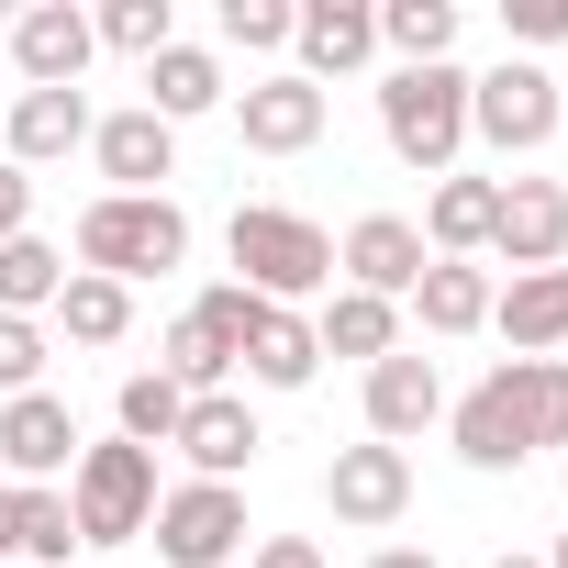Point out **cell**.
Here are the masks:
<instances>
[{"instance_id": "cell-6", "label": "cell", "mask_w": 568, "mask_h": 568, "mask_svg": "<svg viewBox=\"0 0 568 568\" xmlns=\"http://www.w3.org/2000/svg\"><path fill=\"white\" fill-rule=\"evenodd\" d=\"M245 324H256V291H245V278H223V291H201L179 324H168V379L201 402V390H223V368H245Z\"/></svg>"}, {"instance_id": "cell-7", "label": "cell", "mask_w": 568, "mask_h": 568, "mask_svg": "<svg viewBox=\"0 0 568 568\" xmlns=\"http://www.w3.org/2000/svg\"><path fill=\"white\" fill-rule=\"evenodd\" d=\"M156 557L168 568H223L245 546V490L234 479H190V490H156Z\"/></svg>"}, {"instance_id": "cell-30", "label": "cell", "mask_w": 568, "mask_h": 568, "mask_svg": "<svg viewBox=\"0 0 568 568\" xmlns=\"http://www.w3.org/2000/svg\"><path fill=\"white\" fill-rule=\"evenodd\" d=\"M12 546H23L34 568H68V546H79V513H68V490H12Z\"/></svg>"}, {"instance_id": "cell-35", "label": "cell", "mask_w": 568, "mask_h": 568, "mask_svg": "<svg viewBox=\"0 0 568 568\" xmlns=\"http://www.w3.org/2000/svg\"><path fill=\"white\" fill-rule=\"evenodd\" d=\"M23 223H34V179H23V168H0V245H12Z\"/></svg>"}, {"instance_id": "cell-12", "label": "cell", "mask_w": 568, "mask_h": 568, "mask_svg": "<svg viewBox=\"0 0 568 568\" xmlns=\"http://www.w3.org/2000/svg\"><path fill=\"white\" fill-rule=\"evenodd\" d=\"M324 501H335V524H402L413 513V457L402 446H335V468H324Z\"/></svg>"}, {"instance_id": "cell-37", "label": "cell", "mask_w": 568, "mask_h": 568, "mask_svg": "<svg viewBox=\"0 0 568 568\" xmlns=\"http://www.w3.org/2000/svg\"><path fill=\"white\" fill-rule=\"evenodd\" d=\"M368 568H435V557H424V546H379Z\"/></svg>"}, {"instance_id": "cell-26", "label": "cell", "mask_w": 568, "mask_h": 568, "mask_svg": "<svg viewBox=\"0 0 568 568\" xmlns=\"http://www.w3.org/2000/svg\"><path fill=\"white\" fill-rule=\"evenodd\" d=\"M57 291H68V256L45 245V234H12V245H0V313H57Z\"/></svg>"}, {"instance_id": "cell-13", "label": "cell", "mask_w": 568, "mask_h": 568, "mask_svg": "<svg viewBox=\"0 0 568 568\" xmlns=\"http://www.w3.org/2000/svg\"><path fill=\"white\" fill-rule=\"evenodd\" d=\"M0 34H12V68H23L34 90H79V68H90V45H101L79 0H34V12L0 23Z\"/></svg>"}, {"instance_id": "cell-40", "label": "cell", "mask_w": 568, "mask_h": 568, "mask_svg": "<svg viewBox=\"0 0 568 568\" xmlns=\"http://www.w3.org/2000/svg\"><path fill=\"white\" fill-rule=\"evenodd\" d=\"M546 568H568V535H557V557H546Z\"/></svg>"}, {"instance_id": "cell-8", "label": "cell", "mask_w": 568, "mask_h": 568, "mask_svg": "<svg viewBox=\"0 0 568 568\" xmlns=\"http://www.w3.org/2000/svg\"><path fill=\"white\" fill-rule=\"evenodd\" d=\"M468 134H490L501 156H535L546 134H557V79L546 68H490V79H468Z\"/></svg>"}, {"instance_id": "cell-14", "label": "cell", "mask_w": 568, "mask_h": 568, "mask_svg": "<svg viewBox=\"0 0 568 568\" xmlns=\"http://www.w3.org/2000/svg\"><path fill=\"white\" fill-rule=\"evenodd\" d=\"M234 123H245V145L256 156H302V145H324V90L291 68V79H256L245 101H234Z\"/></svg>"}, {"instance_id": "cell-3", "label": "cell", "mask_w": 568, "mask_h": 568, "mask_svg": "<svg viewBox=\"0 0 568 568\" xmlns=\"http://www.w3.org/2000/svg\"><path fill=\"white\" fill-rule=\"evenodd\" d=\"M179 256H190V212H179L168 190H156V201H123V190H112V201L79 212V267H90V278H123V291H134V278H168Z\"/></svg>"}, {"instance_id": "cell-19", "label": "cell", "mask_w": 568, "mask_h": 568, "mask_svg": "<svg viewBox=\"0 0 568 568\" xmlns=\"http://www.w3.org/2000/svg\"><path fill=\"white\" fill-rule=\"evenodd\" d=\"M0 134H12V168H57L68 145H90V90H23Z\"/></svg>"}, {"instance_id": "cell-17", "label": "cell", "mask_w": 568, "mask_h": 568, "mask_svg": "<svg viewBox=\"0 0 568 568\" xmlns=\"http://www.w3.org/2000/svg\"><path fill=\"white\" fill-rule=\"evenodd\" d=\"M90 145H101V179H123V201H156V179L179 168V123H156V112H112V123H90Z\"/></svg>"}, {"instance_id": "cell-22", "label": "cell", "mask_w": 568, "mask_h": 568, "mask_svg": "<svg viewBox=\"0 0 568 568\" xmlns=\"http://www.w3.org/2000/svg\"><path fill=\"white\" fill-rule=\"evenodd\" d=\"M245 368H256L267 390H302V379L324 368V346H313V324H302V313L256 302V324H245Z\"/></svg>"}, {"instance_id": "cell-1", "label": "cell", "mask_w": 568, "mask_h": 568, "mask_svg": "<svg viewBox=\"0 0 568 568\" xmlns=\"http://www.w3.org/2000/svg\"><path fill=\"white\" fill-rule=\"evenodd\" d=\"M535 446H568V357H501L457 402V457L468 468H524Z\"/></svg>"}, {"instance_id": "cell-38", "label": "cell", "mask_w": 568, "mask_h": 568, "mask_svg": "<svg viewBox=\"0 0 568 568\" xmlns=\"http://www.w3.org/2000/svg\"><path fill=\"white\" fill-rule=\"evenodd\" d=\"M0 546H12V490H0Z\"/></svg>"}, {"instance_id": "cell-18", "label": "cell", "mask_w": 568, "mask_h": 568, "mask_svg": "<svg viewBox=\"0 0 568 568\" xmlns=\"http://www.w3.org/2000/svg\"><path fill=\"white\" fill-rule=\"evenodd\" d=\"M435 413H446L435 357H402V346H390V357L368 368V435H379V446H402V435H424Z\"/></svg>"}, {"instance_id": "cell-33", "label": "cell", "mask_w": 568, "mask_h": 568, "mask_svg": "<svg viewBox=\"0 0 568 568\" xmlns=\"http://www.w3.org/2000/svg\"><path fill=\"white\" fill-rule=\"evenodd\" d=\"M291 0H223V45H245V57H267V45H291Z\"/></svg>"}, {"instance_id": "cell-15", "label": "cell", "mask_w": 568, "mask_h": 568, "mask_svg": "<svg viewBox=\"0 0 568 568\" xmlns=\"http://www.w3.org/2000/svg\"><path fill=\"white\" fill-rule=\"evenodd\" d=\"M291 45H302V79L324 90V79H346V68L379 57V12H368V0H302Z\"/></svg>"}, {"instance_id": "cell-11", "label": "cell", "mask_w": 568, "mask_h": 568, "mask_svg": "<svg viewBox=\"0 0 568 568\" xmlns=\"http://www.w3.org/2000/svg\"><path fill=\"white\" fill-rule=\"evenodd\" d=\"M0 468H12V490H45L57 468H79V413H68L57 390L0 402Z\"/></svg>"}, {"instance_id": "cell-31", "label": "cell", "mask_w": 568, "mask_h": 568, "mask_svg": "<svg viewBox=\"0 0 568 568\" xmlns=\"http://www.w3.org/2000/svg\"><path fill=\"white\" fill-rule=\"evenodd\" d=\"M90 34H101V45H123V57H168V45H179L168 0H101V12H90Z\"/></svg>"}, {"instance_id": "cell-32", "label": "cell", "mask_w": 568, "mask_h": 568, "mask_svg": "<svg viewBox=\"0 0 568 568\" xmlns=\"http://www.w3.org/2000/svg\"><path fill=\"white\" fill-rule=\"evenodd\" d=\"M23 390H45V324L0 313V402H23Z\"/></svg>"}, {"instance_id": "cell-2", "label": "cell", "mask_w": 568, "mask_h": 568, "mask_svg": "<svg viewBox=\"0 0 568 568\" xmlns=\"http://www.w3.org/2000/svg\"><path fill=\"white\" fill-rule=\"evenodd\" d=\"M223 245H234V267H245V291H256V302H278V313L313 302L324 278H335V234H324L313 212H278V201H245Z\"/></svg>"}, {"instance_id": "cell-24", "label": "cell", "mask_w": 568, "mask_h": 568, "mask_svg": "<svg viewBox=\"0 0 568 568\" xmlns=\"http://www.w3.org/2000/svg\"><path fill=\"white\" fill-rule=\"evenodd\" d=\"M490 212H501V179H446L435 212H424V245L435 256H479L490 245Z\"/></svg>"}, {"instance_id": "cell-10", "label": "cell", "mask_w": 568, "mask_h": 568, "mask_svg": "<svg viewBox=\"0 0 568 568\" xmlns=\"http://www.w3.org/2000/svg\"><path fill=\"white\" fill-rule=\"evenodd\" d=\"M335 267H346V291H368V302H413V278L435 267V245H424V223L368 212V223L335 245Z\"/></svg>"}, {"instance_id": "cell-34", "label": "cell", "mask_w": 568, "mask_h": 568, "mask_svg": "<svg viewBox=\"0 0 568 568\" xmlns=\"http://www.w3.org/2000/svg\"><path fill=\"white\" fill-rule=\"evenodd\" d=\"M501 23H513L524 45H557V34H568V0H501Z\"/></svg>"}, {"instance_id": "cell-16", "label": "cell", "mask_w": 568, "mask_h": 568, "mask_svg": "<svg viewBox=\"0 0 568 568\" xmlns=\"http://www.w3.org/2000/svg\"><path fill=\"white\" fill-rule=\"evenodd\" d=\"M256 446H267V435H256V413H245L234 390H201V402L179 413V457H190L201 479H245Z\"/></svg>"}, {"instance_id": "cell-5", "label": "cell", "mask_w": 568, "mask_h": 568, "mask_svg": "<svg viewBox=\"0 0 568 568\" xmlns=\"http://www.w3.org/2000/svg\"><path fill=\"white\" fill-rule=\"evenodd\" d=\"M68 513H79V546H134L156 524V457L145 446H79V479H68Z\"/></svg>"}, {"instance_id": "cell-39", "label": "cell", "mask_w": 568, "mask_h": 568, "mask_svg": "<svg viewBox=\"0 0 568 568\" xmlns=\"http://www.w3.org/2000/svg\"><path fill=\"white\" fill-rule=\"evenodd\" d=\"M490 568H546V557H490Z\"/></svg>"}, {"instance_id": "cell-4", "label": "cell", "mask_w": 568, "mask_h": 568, "mask_svg": "<svg viewBox=\"0 0 568 568\" xmlns=\"http://www.w3.org/2000/svg\"><path fill=\"white\" fill-rule=\"evenodd\" d=\"M379 134H390L402 168L446 179L457 145H468V79H457V68H390V90H379Z\"/></svg>"}, {"instance_id": "cell-27", "label": "cell", "mask_w": 568, "mask_h": 568, "mask_svg": "<svg viewBox=\"0 0 568 568\" xmlns=\"http://www.w3.org/2000/svg\"><path fill=\"white\" fill-rule=\"evenodd\" d=\"M379 45H402V68H446L457 0H379Z\"/></svg>"}, {"instance_id": "cell-9", "label": "cell", "mask_w": 568, "mask_h": 568, "mask_svg": "<svg viewBox=\"0 0 568 568\" xmlns=\"http://www.w3.org/2000/svg\"><path fill=\"white\" fill-rule=\"evenodd\" d=\"M490 256H501L513 278H524V267H568V190H557V179H501Z\"/></svg>"}, {"instance_id": "cell-29", "label": "cell", "mask_w": 568, "mask_h": 568, "mask_svg": "<svg viewBox=\"0 0 568 568\" xmlns=\"http://www.w3.org/2000/svg\"><path fill=\"white\" fill-rule=\"evenodd\" d=\"M179 413H190V390H179L168 368H134V379H123V446H145V457L179 446Z\"/></svg>"}, {"instance_id": "cell-21", "label": "cell", "mask_w": 568, "mask_h": 568, "mask_svg": "<svg viewBox=\"0 0 568 568\" xmlns=\"http://www.w3.org/2000/svg\"><path fill=\"white\" fill-rule=\"evenodd\" d=\"M413 313H424V335H479L490 324V267L479 256H435L413 278Z\"/></svg>"}, {"instance_id": "cell-28", "label": "cell", "mask_w": 568, "mask_h": 568, "mask_svg": "<svg viewBox=\"0 0 568 568\" xmlns=\"http://www.w3.org/2000/svg\"><path fill=\"white\" fill-rule=\"evenodd\" d=\"M390 335H402V324H390V302H368V291H335V313L313 324L324 357H368V368L390 357Z\"/></svg>"}, {"instance_id": "cell-23", "label": "cell", "mask_w": 568, "mask_h": 568, "mask_svg": "<svg viewBox=\"0 0 568 568\" xmlns=\"http://www.w3.org/2000/svg\"><path fill=\"white\" fill-rule=\"evenodd\" d=\"M212 101H223V68H212L201 45L145 57V112H156V123H190V112H212Z\"/></svg>"}, {"instance_id": "cell-25", "label": "cell", "mask_w": 568, "mask_h": 568, "mask_svg": "<svg viewBox=\"0 0 568 568\" xmlns=\"http://www.w3.org/2000/svg\"><path fill=\"white\" fill-rule=\"evenodd\" d=\"M57 324H68V346H123V324H134V291H123V278H90V267H68Z\"/></svg>"}, {"instance_id": "cell-20", "label": "cell", "mask_w": 568, "mask_h": 568, "mask_svg": "<svg viewBox=\"0 0 568 568\" xmlns=\"http://www.w3.org/2000/svg\"><path fill=\"white\" fill-rule=\"evenodd\" d=\"M490 324L513 335V357H546L568 335V267H524L513 291H490Z\"/></svg>"}, {"instance_id": "cell-36", "label": "cell", "mask_w": 568, "mask_h": 568, "mask_svg": "<svg viewBox=\"0 0 568 568\" xmlns=\"http://www.w3.org/2000/svg\"><path fill=\"white\" fill-rule=\"evenodd\" d=\"M256 568H324V546H313V535H267Z\"/></svg>"}]
</instances>
